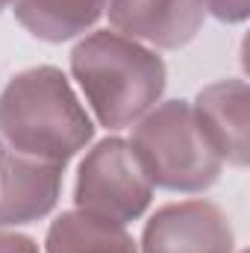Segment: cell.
<instances>
[{
  "instance_id": "cell-13",
  "label": "cell",
  "mask_w": 250,
  "mask_h": 253,
  "mask_svg": "<svg viewBox=\"0 0 250 253\" xmlns=\"http://www.w3.org/2000/svg\"><path fill=\"white\" fill-rule=\"evenodd\" d=\"M9 3H12V0H0V12H3V9H9Z\"/></svg>"
},
{
  "instance_id": "cell-3",
  "label": "cell",
  "mask_w": 250,
  "mask_h": 253,
  "mask_svg": "<svg viewBox=\"0 0 250 253\" xmlns=\"http://www.w3.org/2000/svg\"><path fill=\"white\" fill-rule=\"evenodd\" d=\"M126 141L153 189L203 194L221 180L224 162L203 135L188 100H159L132 124V135Z\"/></svg>"
},
{
  "instance_id": "cell-1",
  "label": "cell",
  "mask_w": 250,
  "mask_h": 253,
  "mask_svg": "<svg viewBox=\"0 0 250 253\" xmlns=\"http://www.w3.org/2000/svg\"><path fill=\"white\" fill-rule=\"evenodd\" d=\"M71 77L94 124L112 132L144 118L168 88V68L159 50L112 27L80 36L71 50Z\"/></svg>"
},
{
  "instance_id": "cell-7",
  "label": "cell",
  "mask_w": 250,
  "mask_h": 253,
  "mask_svg": "<svg viewBox=\"0 0 250 253\" xmlns=\"http://www.w3.org/2000/svg\"><path fill=\"white\" fill-rule=\"evenodd\" d=\"M109 27L153 50H180L206 21L203 0H106Z\"/></svg>"
},
{
  "instance_id": "cell-4",
  "label": "cell",
  "mask_w": 250,
  "mask_h": 253,
  "mask_svg": "<svg viewBox=\"0 0 250 253\" xmlns=\"http://www.w3.org/2000/svg\"><path fill=\"white\" fill-rule=\"evenodd\" d=\"M153 191L156 189L129 141L121 135H106L91 144L80 162L74 209L126 227L150 209Z\"/></svg>"
},
{
  "instance_id": "cell-9",
  "label": "cell",
  "mask_w": 250,
  "mask_h": 253,
  "mask_svg": "<svg viewBox=\"0 0 250 253\" xmlns=\"http://www.w3.org/2000/svg\"><path fill=\"white\" fill-rule=\"evenodd\" d=\"M9 9L33 39L62 44L94 30L106 12V0H12Z\"/></svg>"
},
{
  "instance_id": "cell-6",
  "label": "cell",
  "mask_w": 250,
  "mask_h": 253,
  "mask_svg": "<svg viewBox=\"0 0 250 253\" xmlns=\"http://www.w3.org/2000/svg\"><path fill=\"white\" fill-rule=\"evenodd\" d=\"M62 162L12 150L0 141V230H15L47 218L65 183Z\"/></svg>"
},
{
  "instance_id": "cell-11",
  "label": "cell",
  "mask_w": 250,
  "mask_h": 253,
  "mask_svg": "<svg viewBox=\"0 0 250 253\" xmlns=\"http://www.w3.org/2000/svg\"><path fill=\"white\" fill-rule=\"evenodd\" d=\"M203 9L221 24H245L250 15V0H203Z\"/></svg>"
},
{
  "instance_id": "cell-5",
  "label": "cell",
  "mask_w": 250,
  "mask_h": 253,
  "mask_svg": "<svg viewBox=\"0 0 250 253\" xmlns=\"http://www.w3.org/2000/svg\"><path fill=\"white\" fill-rule=\"evenodd\" d=\"M138 253H236V230L218 203L177 200L144 221Z\"/></svg>"
},
{
  "instance_id": "cell-8",
  "label": "cell",
  "mask_w": 250,
  "mask_h": 253,
  "mask_svg": "<svg viewBox=\"0 0 250 253\" xmlns=\"http://www.w3.org/2000/svg\"><path fill=\"white\" fill-rule=\"evenodd\" d=\"M191 112L221 162L245 171L250 162V91L242 77L209 83L197 91Z\"/></svg>"
},
{
  "instance_id": "cell-12",
  "label": "cell",
  "mask_w": 250,
  "mask_h": 253,
  "mask_svg": "<svg viewBox=\"0 0 250 253\" xmlns=\"http://www.w3.org/2000/svg\"><path fill=\"white\" fill-rule=\"evenodd\" d=\"M0 253H42L39 242L18 230H0Z\"/></svg>"
},
{
  "instance_id": "cell-2",
  "label": "cell",
  "mask_w": 250,
  "mask_h": 253,
  "mask_svg": "<svg viewBox=\"0 0 250 253\" xmlns=\"http://www.w3.org/2000/svg\"><path fill=\"white\" fill-rule=\"evenodd\" d=\"M94 118L56 65L18 71L0 91V141L18 153L68 165L94 141Z\"/></svg>"
},
{
  "instance_id": "cell-14",
  "label": "cell",
  "mask_w": 250,
  "mask_h": 253,
  "mask_svg": "<svg viewBox=\"0 0 250 253\" xmlns=\"http://www.w3.org/2000/svg\"><path fill=\"white\" fill-rule=\"evenodd\" d=\"M239 253H248V251H239Z\"/></svg>"
},
{
  "instance_id": "cell-10",
  "label": "cell",
  "mask_w": 250,
  "mask_h": 253,
  "mask_svg": "<svg viewBox=\"0 0 250 253\" xmlns=\"http://www.w3.org/2000/svg\"><path fill=\"white\" fill-rule=\"evenodd\" d=\"M44 253H138V242L124 224L65 209L47 227Z\"/></svg>"
}]
</instances>
